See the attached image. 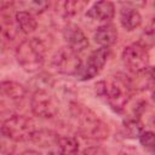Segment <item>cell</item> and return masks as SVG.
Instances as JSON below:
<instances>
[{
    "label": "cell",
    "instance_id": "cell-1",
    "mask_svg": "<svg viewBox=\"0 0 155 155\" xmlns=\"http://www.w3.org/2000/svg\"><path fill=\"white\" fill-rule=\"evenodd\" d=\"M71 114L78 121L79 133L88 139L103 140L109 136V127L105 122L99 120L88 108L81 104H71Z\"/></svg>",
    "mask_w": 155,
    "mask_h": 155
},
{
    "label": "cell",
    "instance_id": "cell-2",
    "mask_svg": "<svg viewBox=\"0 0 155 155\" xmlns=\"http://www.w3.org/2000/svg\"><path fill=\"white\" fill-rule=\"evenodd\" d=\"M45 45L38 38H31L22 41L16 50L18 64L28 73L38 71L45 61Z\"/></svg>",
    "mask_w": 155,
    "mask_h": 155
},
{
    "label": "cell",
    "instance_id": "cell-3",
    "mask_svg": "<svg viewBox=\"0 0 155 155\" xmlns=\"http://www.w3.org/2000/svg\"><path fill=\"white\" fill-rule=\"evenodd\" d=\"M96 91L101 97H104L110 108L117 113L124 110L131 97L128 82L120 78H115L110 82L101 81L96 84Z\"/></svg>",
    "mask_w": 155,
    "mask_h": 155
},
{
    "label": "cell",
    "instance_id": "cell-4",
    "mask_svg": "<svg viewBox=\"0 0 155 155\" xmlns=\"http://www.w3.org/2000/svg\"><path fill=\"white\" fill-rule=\"evenodd\" d=\"M2 136L10 140L21 142L30 139L35 132L34 122L24 115H12L2 122Z\"/></svg>",
    "mask_w": 155,
    "mask_h": 155
},
{
    "label": "cell",
    "instance_id": "cell-5",
    "mask_svg": "<svg viewBox=\"0 0 155 155\" xmlns=\"http://www.w3.org/2000/svg\"><path fill=\"white\" fill-rule=\"evenodd\" d=\"M30 108L34 115L42 119H51L57 115L59 105L57 98L46 88L36 90L30 99Z\"/></svg>",
    "mask_w": 155,
    "mask_h": 155
},
{
    "label": "cell",
    "instance_id": "cell-6",
    "mask_svg": "<svg viewBox=\"0 0 155 155\" xmlns=\"http://www.w3.org/2000/svg\"><path fill=\"white\" fill-rule=\"evenodd\" d=\"M56 71L64 75H78L81 69V59L79 54L70 47H61L51 61Z\"/></svg>",
    "mask_w": 155,
    "mask_h": 155
},
{
    "label": "cell",
    "instance_id": "cell-7",
    "mask_svg": "<svg viewBox=\"0 0 155 155\" xmlns=\"http://www.w3.org/2000/svg\"><path fill=\"white\" fill-rule=\"evenodd\" d=\"M122 62L130 71L140 74L148 68L149 53L145 47L138 42H134L125 47L122 52Z\"/></svg>",
    "mask_w": 155,
    "mask_h": 155
},
{
    "label": "cell",
    "instance_id": "cell-8",
    "mask_svg": "<svg viewBox=\"0 0 155 155\" xmlns=\"http://www.w3.org/2000/svg\"><path fill=\"white\" fill-rule=\"evenodd\" d=\"M109 57V48L108 47H101L94 50L87 58V62L84 67H81L78 76L80 80H90L94 78L104 67L107 63V59Z\"/></svg>",
    "mask_w": 155,
    "mask_h": 155
},
{
    "label": "cell",
    "instance_id": "cell-9",
    "mask_svg": "<svg viewBox=\"0 0 155 155\" xmlns=\"http://www.w3.org/2000/svg\"><path fill=\"white\" fill-rule=\"evenodd\" d=\"M63 38L68 47H70L76 53L82 52L88 46V40L86 35L84 34L81 28L74 23H68L63 28Z\"/></svg>",
    "mask_w": 155,
    "mask_h": 155
},
{
    "label": "cell",
    "instance_id": "cell-10",
    "mask_svg": "<svg viewBox=\"0 0 155 155\" xmlns=\"http://www.w3.org/2000/svg\"><path fill=\"white\" fill-rule=\"evenodd\" d=\"M115 6L110 1H98L87 11V16L96 21H109L114 17Z\"/></svg>",
    "mask_w": 155,
    "mask_h": 155
},
{
    "label": "cell",
    "instance_id": "cell-11",
    "mask_svg": "<svg viewBox=\"0 0 155 155\" xmlns=\"http://www.w3.org/2000/svg\"><path fill=\"white\" fill-rule=\"evenodd\" d=\"M116 40H117V30L110 23L98 27L94 33V41L102 47H109L114 45Z\"/></svg>",
    "mask_w": 155,
    "mask_h": 155
},
{
    "label": "cell",
    "instance_id": "cell-12",
    "mask_svg": "<svg viewBox=\"0 0 155 155\" xmlns=\"http://www.w3.org/2000/svg\"><path fill=\"white\" fill-rule=\"evenodd\" d=\"M120 22H121V25L126 30L131 31L140 25L142 16L137 8L130 7L126 5V7H122L120 11Z\"/></svg>",
    "mask_w": 155,
    "mask_h": 155
},
{
    "label": "cell",
    "instance_id": "cell-13",
    "mask_svg": "<svg viewBox=\"0 0 155 155\" xmlns=\"http://www.w3.org/2000/svg\"><path fill=\"white\" fill-rule=\"evenodd\" d=\"M15 19H16L18 29H21L24 34L33 33L38 27L35 18L28 11H17L15 15Z\"/></svg>",
    "mask_w": 155,
    "mask_h": 155
},
{
    "label": "cell",
    "instance_id": "cell-14",
    "mask_svg": "<svg viewBox=\"0 0 155 155\" xmlns=\"http://www.w3.org/2000/svg\"><path fill=\"white\" fill-rule=\"evenodd\" d=\"M122 131L127 138H139L143 132V124L138 116H128L124 120Z\"/></svg>",
    "mask_w": 155,
    "mask_h": 155
},
{
    "label": "cell",
    "instance_id": "cell-15",
    "mask_svg": "<svg viewBox=\"0 0 155 155\" xmlns=\"http://www.w3.org/2000/svg\"><path fill=\"white\" fill-rule=\"evenodd\" d=\"M1 93L4 96H6L10 99H22L25 96V88L15 81H2L1 82Z\"/></svg>",
    "mask_w": 155,
    "mask_h": 155
},
{
    "label": "cell",
    "instance_id": "cell-16",
    "mask_svg": "<svg viewBox=\"0 0 155 155\" xmlns=\"http://www.w3.org/2000/svg\"><path fill=\"white\" fill-rule=\"evenodd\" d=\"M58 134L54 133L53 131L50 130H39L35 131L31 136V142H34L35 144L40 145V147H51L53 144H57L58 140Z\"/></svg>",
    "mask_w": 155,
    "mask_h": 155
},
{
    "label": "cell",
    "instance_id": "cell-17",
    "mask_svg": "<svg viewBox=\"0 0 155 155\" xmlns=\"http://www.w3.org/2000/svg\"><path fill=\"white\" fill-rule=\"evenodd\" d=\"M56 145L64 155H78L79 142L74 137H58Z\"/></svg>",
    "mask_w": 155,
    "mask_h": 155
},
{
    "label": "cell",
    "instance_id": "cell-18",
    "mask_svg": "<svg viewBox=\"0 0 155 155\" xmlns=\"http://www.w3.org/2000/svg\"><path fill=\"white\" fill-rule=\"evenodd\" d=\"M143 47L148 48L155 45V18L151 19V22L144 28V30L140 34V40L138 41Z\"/></svg>",
    "mask_w": 155,
    "mask_h": 155
},
{
    "label": "cell",
    "instance_id": "cell-19",
    "mask_svg": "<svg viewBox=\"0 0 155 155\" xmlns=\"http://www.w3.org/2000/svg\"><path fill=\"white\" fill-rule=\"evenodd\" d=\"M87 2L86 1H65L62 4L63 8H62V12L64 16H74L76 13H79L80 10H82L85 7Z\"/></svg>",
    "mask_w": 155,
    "mask_h": 155
},
{
    "label": "cell",
    "instance_id": "cell-20",
    "mask_svg": "<svg viewBox=\"0 0 155 155\" xmlns=\"http://www.w3.org/2000/svg\"><path fill=\"white\" fill-rule=\"evenodd\" d=\"M139 142L140 144L147 149V150H155V133L151 131H143L142 134L139 136Z\"/></svg>",
    "mask_w": 155,
    "mask_h": 155
},
{
    "label": "cell",
    "instance_id": "cell-21",
    "mask_svg": "<svg viewBox=\"0 0 155 155\" xmlns=\"http://www.w3.org/2000/svg\"><path fill=\"white\" fill-rule=\"evenodd\" d=\"M25 6V10H28V12H34V13H41L44 12L47 7H48V2L47 1H25L22 2Z\"/></svg>",
    "mask_w": 155,
    "mask_h": 155
},
{
    "label": "cell",
    "instance_id": "cell-22",
    "mask_svg": "<svg viewBox=\"0 0 155 155\" xmlns=\"http://www.w3.org/2000/svg\"><path fill=\"white\" fill-rule=\"evenodd\" d=\"M78 155H108L107 151L101 147H88L78 153Z\"/></svg>",
    "mask_w": 155,
    "mask_h": 155
},
{
    "label": "cell",
    "instance_id": "cell-23",
    "mask_svg": "<svg viewBox=\"0 0 155 155\" xmlns=\"http://www.w3.org/2000/svg\"><path fill=\"white\" fill-rule=\"evenodd\" d=\"M144 73H145V76H147V81L151 82V84H155V67L147 68L144 70Z\"/></svg>",
    "mask_w": 155,
    "mask_h": 155
},
{
    "label": "cell",
    "instance_id": "cell-24",
    "mask_svg": "<svg viewBox=\"0 0 155 155\" xmlns=\"http://www.w3.org/2000/svg\"><path fill=\"white\" fill-rule=\"evenodd\" d=\"M132 149H133L132 147H127V148H124V149L120 151V154H119V155H137V150H136V149H134V150H133V151L130 154V151H131Z\"/></svg>",
    "mask_w": 155,
    "mask_h": 155
},
{
    "label": "cell",
    "instance_id": "cell-25",
    "mask_svg": "<svg viewBox=\"0 0 155 155\" xmlns=\"http://www.w3.org/2000/svg\"><path fill=\"white\" fill-rule=\"evenodd\" d=\"M21 155H44V154H41V153L36 151V150H25Z\"/></svg>",
    "mask_w": 155,
    "mask_h": 155
},
{
    "label": "cell",
    "instance_id": "cell-26",
    "mask_svg": "<svg viewBox=\"0 0 155 155\" xmlns=\"http://www.w3.org/2000/svg\"><path fill=\"white\" fill-rule=\"evenodd\" d=\"M50 155H64V154H62L59 150H57V151H51Z\"/></svg>",
    "mask_w": 155,
    "mask_h": 155
},
{
    "label": "cell",
    "instance_id": "cell-27",
    "mask_svg": "<svg viewBox=\"0 0 155 155\" xmlns=\"http://www.w3.org/2000/svg\"><path fill=\"white\" fill-rule=\"evenodd\" d=\"M151 97H153V101L155 102V92H153V94H151Z\"/></svg>",
    "mask_w": 155,
    "mask_h": 155
},
{
    "label": "cell",
    "instance_id": "cell-28",
    "mask_svg": "<svg viewBox=\"0 0 155 155\" xmlns=\"http://www.w3.org/2000/svg\"><path fill=\"white\" fill-rule=\"evenodd\" d=\"M153 155H155V150H154V151H153Z\"/></svg>",
    "mask_w": 155,
    "mask_h": 155
}]
</instances>
